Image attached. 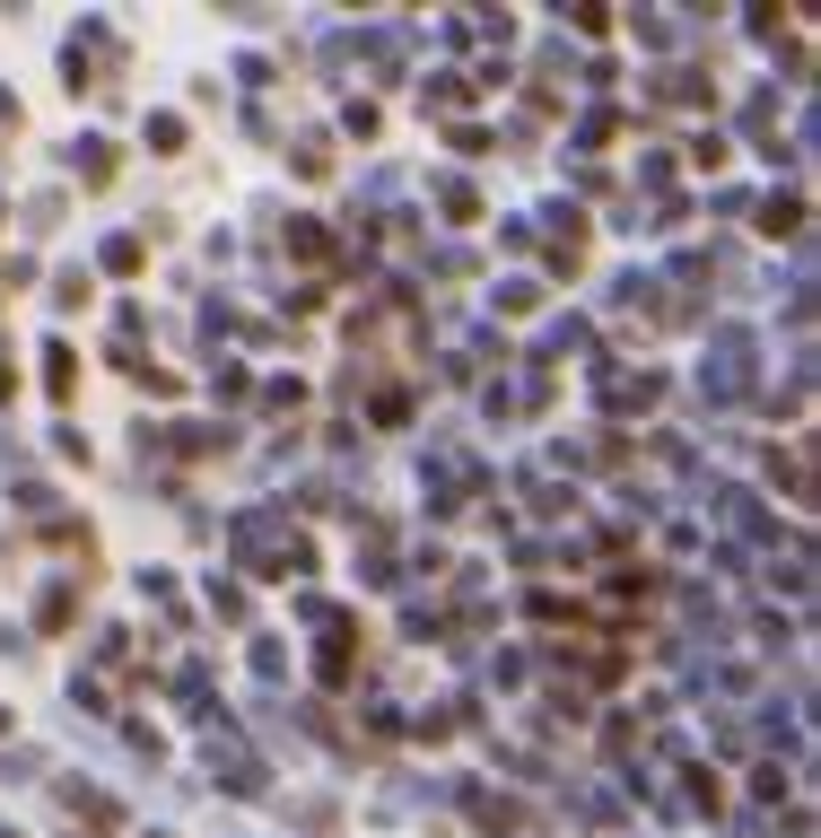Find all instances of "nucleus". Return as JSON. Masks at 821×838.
Wrapping results in <instances>:
<instances>
[{
    "label": "nucleus",
    "instance_id": "nucleus-1",
    "mask_svg": "<svg viewBox=\"0 0 821 838\" xmlns=\"http://www.w3.org/2000/svg\"><path fill=\"white\" fill-rule=\"evenodd\" d=\"M228 542H236V559L253 568V577H289V568H306V542L289 533V515H271V507H245L228 524Z\"/></svg>",
    "mask_w": 821,
    "mask_h": 838
},
{
    "label": "nucleus",
    "instance_id": "nucleus-2",
    "mask_svg": "<svg viewBox=\"0 0 821 838\" xmlns=\"http://www.w3.org/2000/svg\"><path fill=\"white\" fill-rule=\"evenodd\" d=\"M760 384V341L743 333V324H725L716 341H707V367H700V393L707 402H743Z\"/></svg>",
    "mask_w": 821,
    "mask_h": 838
},
{
    "label": "nucleus",
    "instance_id": "nucleus-3",
    "mask_svg": "<svg viewBox=\"0 0 821 838\" xmlns=\"http://www.w3.org/2000/svg\"><path fill=\"white\" fill-rule=\"evenodd\" d=\"M210 769H228L236 795H262V760L253 751H236V742H210Z\"/></svg>",
    "mask_w": 821,
    "mask_h": 838
}]
</instances>
